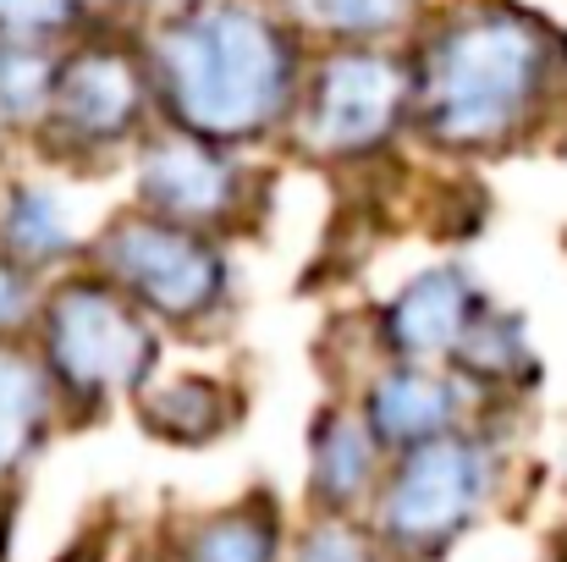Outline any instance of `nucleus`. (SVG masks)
Segmentation results:
<instances>
[{"instance_id":"nucleus-4","label":"nucleus","mask_w":567,"mask_h":562,"mask_svg":"<svg viewBox=\"0 0 567 562\" xmlns=\"http://www.w3.org/2000/svg\"><path fill=\"white\" fill-rule=\"evenodd\" d=\"M155 359V343L138 315H127L100 287H66L50 309V365L78 391L138 386Z\"/></svg>"},{"instance_id":"nucleus-11","label":"nucleus","mask_w":567,"mask_h":562,"mask_svg":"<svg viewBox=\"0 0 567 562\" xmlns=\"http://www.w3.org/2000/svg\"><path fill=\"white\" fill-rule=\"evenodd\" d=\"M370 463H375V447H370L364 419L331 413L315 436V491L326 502H353L370 480Z\"/></svg>"},{"instance_id":"nucleus-20","label":"nucleus","mask_w":567,"mask_h":562,"mask_svg":"<svg viewBox=\"0 0 567 562\" xmlns=\"http://www.w3.org/2000/svg\"><path fill=\"white\" fill-rule=\"evenodd\" d=\"M22 298H28V287H22V276H17L11 265H0V326L22 315Z\"/></svg>"},{"instance_id":"nucleus-21","label":"nucleus","mask_w":567,"mask_h":562,"mask_svg":"<svg viewBox=\"0 0 567 562\" xmlns=\"http://www.w3.org/2000/svg\"><path fill=\"white\" fill-rule=\"evenodd\" d=\"M111 6H166V0H111Z\"/></svg>"},{"instance_id":"nucleus-18","label":"nucleus","mask_w":567,"mask_h":562,"mask_svg":"<svg viewBox=\"0 0 567 562\" xmlns=\"http://www.w3.org/2000/svg\"><path fill=\"white\" fill-rule=\"evenodd\" d=\"M155 408H177V419L161 425V430H172V436H209V430L220 425V397H215V386H204V380L172 386Z\"/></svg>"},{"instance_id":"nucleus-12","label":"nucleus","mask_w":567,"mask_h":562,"mask_svg":"<svg viewBox=\"0 0 567 562\" xmlns=\"http://www.w3.org/2000/svg\"><path fill=\"white\" fill-rule=\"evenodd\" d=\"M44 419V375L17 354H0V474L33 447Z\"/></svg>"},{"instance_id":"nucleus-13","label":"nucleus","mask_w":567,"mask_h":562,"mask_svg":"<svg viewBox=\"0 0 567 562\" xmlns=\"http://www.w3.org/2000/svg\"><path fill=\"white\" fill-rule=\"evenodd\" d=\"M298 22L337 33V39H375L408 22L413 0H281Z\"/></svg>"},{"instance_id":"nucleus-19","label":"nucleus","mask_w":567,"mask_h":562,"mask_svg":"<svg viewBox=\"0 0 567 562\" xmlns=\"http://www.w3.org/2000/svg\"><path fill=\"white\" fill-rule=\"evenodd\" d=\"M298 562H364V552H359V541L348 530H315L303 541V558Z\"/></svg>"},{"instance_id":"nucleus-6","label":"nucleus","mask_w":567,"mask_h":562,"mask_svg":"<svg viewBox=\"0 0 567 562\" xmlns=\"http://www.w3.org/2000/svg\"><path fill=\"white\" fill-rule=\"evenodd\" d=\"M105 259L161 315H198V309H209L220 282H226L220 259L198 237L177 232V226H161V221L116 226L111 243H105Z\"/></svg>"},{"instance_id":"nucleus-5","label":"nucleus","mask_w":567,"mask_h":562,"mask_svg":"<svg viewBox=\"0 0 567 562\" xmlns=\"http://www.w3.org/2000/svg\"><path fill=\"white\" fill-rule=\"evenodd\" d=\"M408 105V72L375 50H342L320 67L303 111V139L326 155L375 150Z\"/></svg>"},{"instance_id":"nucleus-15","label":"nucleus","mask_w":567,"mask_h":562,"mask_svg":"<svg viewBox=\"0 0 567 562\" xmlns=\"http://www.w3.org/2000/svg\"><path fill=\"white\" fill-rule=\"evenodd\" d=\"M276 558V535L265 519L231 513V519H209L188 541L183 562H270Z\"/></svg>"},{"instance_id":"nucleus-17","label":"nucleus","mask_w":567,"mask_h":562,"mask_svg":"<svg viewBox=\"0 0 567 562\" xmlns=\"http://www.w3.org/2000/svg\"><path fill=\"white\" fill-rule=\"evenodd\" d=\"M83 0H0V39L6 44H33L44 33L72 28Z\"/></svg>"},{"instance_id":"nucleus-14","label":"nucleus","mask_w":567,"mask_h":562,"mask_svg":"<svg viewBox=\"0 0 567 562\" xmlns=\"http://www.w3.org/2000/svg\"><path fill=\"white\" fill-rule=\"evenodd\" d=\"M55 61L33 44H0V116H33L55 100Z\"/></svg>"},{"instance_id":"nucleus-16","label":"nucleus","mask_w":567,"mask_h":562,"mask_svg":"<svg viewBox=\"0 0 567 562\" xmlns=\"http://www.w3.org/2000/svg\"><path fill=\"white\" fill-rule=\"evenodd\" d=\"M6 237H11L22 254H55V248L72 243L66 215H61L55 193H44V187L11 193V204H6Z\"/></svg>"},{"instance_id":"nucleus-7","label":"nucleus","mask_w":567,"mask_h":562,"mask_svg":"<svg viewBox=\"0 0 567 562\" xmlns=\"http://www.w3.org/2000/svg\"><path fill=\"white\" fill-rule=\"evenodd\" d=\"M55 122L83 139V144H111L122 139L138 111H144V78L122 50H83L61 67L55 78V100H50Z\"/></svg>"},{"instance_id":"nucleus-10","label":"nucleus","mask_w":567,"mask_h":562,"mask_svg":"<svg viewBox=\"0 0 567 562\" xmlns=\"http://www.w3.org/2000/svg\"><path fill=\"white\" fill-rule=\"evenodd\" d=\"M457 419V391L446 380L424 370H391L370 397V425L385 441H402V447H430L452 430Z\"/></svg>"},{"instance_id":"nucleus-2","label":"nucleus","mask_w":567,"mask_h":562,"mask_svg":"<svg viewBox=\"0 0 567 562\" xmlns=\"http://www.w3.org/2000/svg\"><path fill=\"white\" fill-rule=\"evenodd\" d=\"M155 78L177 122L204 139H254L292 100V39L248 0H204L155 39Z\"/></svg>"},{"instance_id":"nucleus-1","label":"nucleus","mask_w":567,"mask_h":562,"mask_svg":"<svg viewBox=\"0 0 567 562\" xmlns=\"http://www.w3.org/2000/svg\"><path fill=\"white\" fill-rule=\"evenodd\" d=\"M567 67V44L518 6L452 17L419 61V116L441 144L491 150L524 133Z\"/></svg>"},{"instance_id":"nucleus-9","label":"nucleus","mask_w":567,"mask_h":562,"mask_svg":"<svg viewBox=\"0 0 567 562\" xmlns=\"http://www.w3.org/2000/svg\"><path fill=\"white\" fill-rule=\"evenodd\" d=\"M138 193L177 221H209L231 204V166L193 139H166L144 155Z\"/></svg>"},{"instance_id":"nucleus-8","label":"nucleus","mask_w":567,"mask_h":562,"mask_svg":"<svg viewBox=\"0 0 567 562\" xmlns=\"http://www.w3.org/2000/svg\"><path fill=\"white\" fill-rule=\"evenodd\" d=\"M480 315L485 309H480V298H474L463 270H424L391 304L385 331H391V343L408 359H430V354H452V348L463 354V343L480 326Z\"/></svg>"},{"instance_id":"nucleus-3","label":"nucleus","mask_w":567,"mask_h":562,"mask_svg":"<svg viewBox=\"0 0 567 562\" xmlns=\"http://www.w3.org/2000/svg\"><path fill=\"white\" fill-rule=\"evenodd\" d=\"M491 491V452L480 441H457L441 436L430 447H413L408 463L396 469L391 491H385V535L408 552L441 546L452 530H463L474 519V508Z\"/></svg>"}]
</instances>
